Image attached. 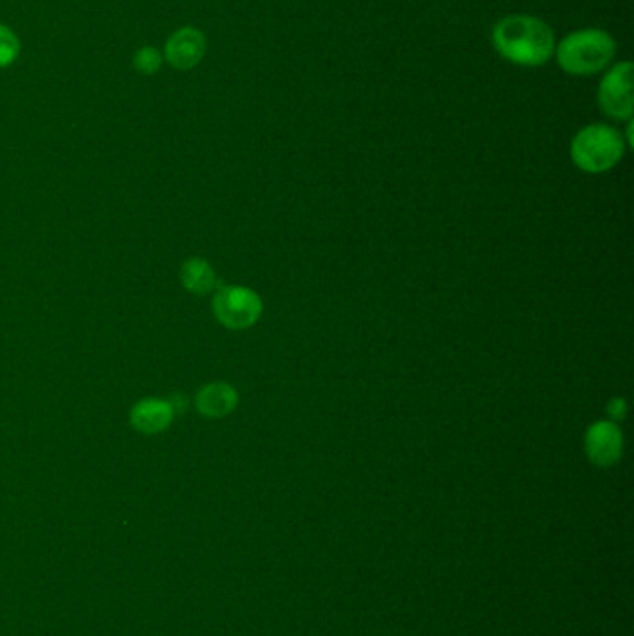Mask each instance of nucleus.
Segmentation results:
<instances>
[{
    "label": "nucleus",
    "instance_id": "obj_1",
    "mask_svg": "<svg viewBox=\"0 0 634 636\" xmlns=\"http://www.w3.org/2000/svg\"><path fill=\"white\" fill-rule=\"evenodd\" d=\"M491 41L502 59L521 68L548 64L556 49L553 29L542 19L532 16H508L501 19L493 27Z\"/></svg>",
    "mask_w": 634,
    "mask_h": 636
},
{
    "label": "nucleus",
    "instance_id": "obj_2",
    "mask_svg": "<svg viewBox=\"0 0 634 636\" xmlns=\"http://www.w3.org/2000/svg\"><path fill=\"white\" fill-rule=\"evenodd\" d=\"M554 54L560 68L567 75H597L606 70L616 57V41L605 30H576L560 41Z\"/></svg>",
    "mask_w": 634,
    "mask_h": 636
},
{
    "label": "nucleus",
    "instance_id": "obj_3",
    "mask_svg": "<svg viewBox=\"0 0 634 636\" xmlns=\"http://www.w3.org/2000/svg\"><path fill=\"white\" fill-rule=\"evenodd\" d=\"M625 153V140L614 127L595 123L581 129L571 142V161L586 174H605Z\"/></svg>",
    "mask_w": 634,
    "mask_h": 636
},
{
    "label": "nucleus",
    "instance_id": "obj_4",
    "mask_svg": "<svg viewBox=\"0 0 634 636\" xmlns=\"http://www.w3.org/2000/svg\"><path fill=\"white\" fill-rule=\"evenodd\" d=\"M214 315L229 330H246L259 320L263 300L255 290L241 285H227L216 293Z\"/></svg>",
    "mask_w": 634,
    "mask_h": 636
},
{
    "label": "nucleus",
    "instance_id": "obj_5",
    "mask_svg": "<svg viewBox=\"0 0 634 636\" xmlns=\"http://www.w3.org/2000/svg\"><path fill=\"white\" fill-rule=\"evenodd\" d=\"M633 62H622L614 65L600 84L597 103L601 112L617 122H631L633 117Z\"/></svg>",
    "mask_w": 634,
    "mask_h": 636
},
{
    "label": "nucleus",
    "instance_id": "obj_6",
    "mask_svg": "<svg viewBox=\"0 0 634 636\" xmlns=\"http://www.w3.org/2000/svg\"><path fill=\"white\" fill-rule=\"evenodd\" d=\"M207 52V38L196 27H183L167 38L164 60L180 71H191L202 64Z\"/></svg>",
    "mask_w": 634,
    "mask_h": 636
},
{
    "label": "nucleus",
    "instance_id": "obj_7",
    "mask_svg": "<svg viewBox=\"0 0 634 636\" xmlns=\"http://www.w3.org/2000/svg\"><path fill=\"white\" fill-rule=\"evenodd\" d=\"M623 432L616 422L597 421L590 427L584 438V451L590 462L597 468H611L622 458Z\"/></svg>",
    "mask_w": 634,
    "mask_h": 636
},
{
    "label": "nucleus",
    "instance_id": "obj_8",
    "mask_svg": "<svg viewBox=\"0 0 634 636\" xmlns=\"http://www.w3.org/2000/svg\"><path fill=\"white\" fill-rule=\"evenodd\" d=\"M172 402L161 399H145L134 406L131 411V422L133 427L144 434H158L172 424L173 419Z\"/></svg>",
    "mask_w": 634,
    "mask_h": 636
},
{
    "label": "nucleus",
    "instance_id": "obj_9",
    "mask_svg": "<svg viewBox=\"0 0 634 636\" xmlns=\"http://www.w3.org/2000/svg\"><path fill=\"white\" fill-rule=\"evenodd\" d=\"M237 404V389L224 382L208 383L196 397L197 410L211 419L229 416Z\"/></svg>",
    "mask_w": 634,
    "mask_h": 636
},
{
    "label": "nucleus",
    "instance_id": "obj_10",
    "mask_svg": "<svg viewBox=\"0 0 634 636\" xmlns=\"http://www.w3.org/2000/svg\"><path fill=\"white\" fill-rule=\"evenodd\" d=\"M181 281L194 295H207L216 287V274L207 260L192 257L181 268Z\"/></svg>",
    "mask_w": 634,
    "mask_h": 636
},
{
    "label": "nucleus",
    "instance_id": "obj_11",
    "mask_svg": "<svg viewBox=\"0 0 634 636\" xmlns=\"http://www.w3.org/2000/svg\"><path fill=\"white\" fill-rule=\"evenodd\" d=\"M164 64V54L155 47H142L136 51L133 65L142 75H155Z\"/></svg>",
    "mask_w": 634,
    "mask_h": 636
},
{
    "label": "nucleus",
    "instance_id": "obj_12",
    "mask_svg": "<svg viewBox=\"0 0 634 636\" xmlns=\"http://www.w3.org/2000/svg\"><path fill=\"white\" fill-rule=\"evenodd\" d=\"M21 43L12 29L0 23V68H8L18 60Z\"/></svg>",
    "mask_w": 634,
    "mask_h": 636
},
{
    "label": "nucleus",
    "instance_id": "obj_13",
    "mask_svg": "<svg viewBox=\"0 0 634 636\" xmlns=\"http://www.w3.org/2000/svg\"><path fill=\"white\" fill-rule=\"evenodd\" d=\"M606 413L611 416L612 422L623 421L625 416H627V402L620 399V397L612 399L611 402H609V406H606Z\"/></svg>",
    "mask_w": 634,
    "mask_h": 636
}]
</instances>
